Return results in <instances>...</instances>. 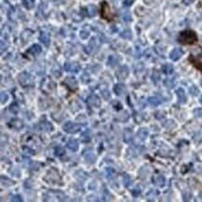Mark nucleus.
<instances>
[{
	"mask_svg": "<svg viewBox=\"0 0 202 202\" xmlns=\"http://www.w3.org/2000/svg\"><path fill=\"white\" fill-rule=\"evenodd\" d=\"M178 39H179V42L184 45H191V44H194L197 40V35L192 30H185L180 34Z\"/></svg>",
	"mask_w": 202,
	"mask_h": 202,
	"instance_id": "obj_1",
	"label": "nucleus"
},
{
	"mask_svg": "<svg viewBox=\"0 0 202 202\" xmlns=\"http://www.w3.org/2000/svg\"><path fill=\"white\" fill-rule=\"evenodd\" d=\"M18 81L19 84L22 87V88H30L33 87L34 84V78L32 76V75L28 72H22L18 75Z\"/></svg>",
	"mask_w": 202,
	"mask_h": 202,
	"instance_id": "obj_2",
	"label": "nucleus"
},
{
	"mask_svg": "<svg viewBox=\"0 0 202 202\" xmlns=\"http://www.w3.org/2000/svg\"><path fill=\"white\" fill-rule=\"evenodd\" d=\"M44 181L47 184H62L60 174L58 171H56L55 169H50V171H48L47 174L44 177Z\"/></svg>",
	"mask_w": 202,
	"mask_h": 202,
	"instance_id": "obj_3",
	"label": "nucleus"
},
{
	"mask_svg": "<svg viewBox=\"0 0 202 202\" xmlns=\"http://www.w3.org/2000/svg\"><path fill=\"white\" fill-rule=\"evenodd\" d=\"M40 86H41V87H40L41 91H44L46 94H49L50 92L53 91L55 90V88H56L55 82L53 81V80L50 79L49 77L44 78L41 81V83H40Z\"/></svg>",
	"mask_w": 202,
	"mask_h": 202,
	"instance_id": "obj_4",
	"label": "nucleus"
},
{
	"mask_svg": "<svg viewBox=\"0 0 202 202\" xmlns=\"http://www.w3.org/2000/svg\"><path fill=\"white\" fill-rule=\"evenodd\" d=\"M63 129L65 132L74 134V133H76L81 130V126H80L78 123H75V122H72V121H67L66 123H64Z\"/></svg>",
	"mask_w": 202,
	"mask_h": 202,
	"instance_id": "obj_5",
	"label": "nucleus"
},
{
	"mask_svg": "<svg viewBox=\"0 0 202 202\" xmlns=\"http://www.w3.org/2000/svg\"><path fill=\"white\" fill-rule=\"evenodd\" d=\"M189 61L196 69L202 71V50L197 54H191L189 56Z\"/></svg>",
	"mask_w": 202,
	"mask_h": 202,
	"instance_id": "obj_6",
	"label": "nucleus"
},
{
	"mask_svg": "<svg viewBox=\"0 0 202 202\" xmlns=\"http://www.w3.org/2000/svg\"><path fill=\"white\" fill-rule=\"evenodd\" d=\"M130 75V69L127 65H123L119 67L115 71V76L118 80H125Z\"/></svg>",
	"mask_w": 202,
	"mask_h": 202,
	"instance_id": "obj_7",
	"label": "nucleus"
},
{
	"mask_svg": "<svg viewBox=\"0 0 202 202\" xmlns=\"http://www.w3.org/2000/svg\"><path fill=\"white\" fill-rule=\"evenodd\" d=\"M63 84L65 85V87H67V88H68L70 91H76L77 88H78L77 81H76L75 77H74V76H67V77L63 80Z\"/></svg>",
	"mask_w": 202,
	"mask_h": 202,
	"instance_id": "obj_8",
	"label": "nucleus"
},
{
	"mask_svg": "<svg viewBox=\"0 0 202 202\" xmlns=\"http://www.w3.org/2000/svg\"><path fill=\"white\" fill-rule=\"evenodd\" d=\"M64 70L69 73H78L81 69L80 64L76 62H72V63H64Z\"/></svg>",
	"mask_w": 202,
	"mask_h": 202,
	"instance_id": "obj_9",
	"label": "nucleus"
},
{
	"mask_svg": "<svg viewBox=\"0 0 202 202\" xmlns=\"http://www.w3.org/2000/svg\"><path fill=\"white\" fill-rule=\"evenodd\" d=\"M87 103L91 107H94V108H99L101 106V99L96 95V94H92L91 95L88 99H87Z\"/></svg>",
	"mask_w": 202,
	"mask_h": 202,
	"instance_id": "obj_10",
	"label": "nucleus"
},
{
	"mask_svg": "<svg viewBox=\"0 0 202 202\" xmlns=\"http://www.w3.org/2000/svg\"><path fill=\"white\" fill-rule=\"evenodd\" d=\"M23 126H24V124L22 122V120H21L19 118H13L9 123V127L10 129L15 130V131H21L23 128Z\"/></svg>",
	"mask_w": 202,
	"mask_h": 202,
	"instance_id": "obj_11",
	"label": "nucleus"
},
{
	"mask_svg": "<svg viewBox=\"0 0 202 202\" xmlns=\"http://www.w3.org/2000/svg\"><path fill=\"white\" fill-rule=\"evenodd\" d=\"M102 17L105 20H108V21H111L112 20V15H111V12H110V8L108 6V4L103 1L102 3Z\"/></svg>",
	"mask_w": 202,
	"mask_h": 202,
	"instance_id": "obj_12",
	"label": "nucleus"
},
{
	"mask_svg": "<svg viewBox=\"0 0 202 202\" xmlns=\"http://www.w3.org/2000/svg\"><path fill=\"white\" fill-rule=\"evenodd\" d=\"M127 88L124 84H115L114 86V92L117 96H123L127 93Z\"/></svg>",
	"mask_w": 202,
	"mask_h": 202,
	"instance_id": "obj_13",
	"label": "nucleus"
},
{
	"mask_svg": "<svg viewBox=\"0 0 202 202\" xmlns=\"http://www.w3.org/2000/svg\"><path fill=\"white\" fill-rule=\"evenodd\" d=\"M153 183L157 187H163L166 184V179L163 175L156 174L153 177Z\"/></svg>",
	"mask_w": 202,
	"mask_h": 202,
	"instance_id": "obj_14",
	"label": "nucleus"
},
{
	"mask_svg": "<svg viewBox=\"0 0 202 202\" xmlns=\"http://www.w3.org/2000/svg\"><path fill=\"white\" fill-rule=\"evenodd\" d=\"M39 41L41 42L44 46L49 47L50 44V36L49 34V33L47 32H41L39 35Z\"/></svg>",
	"mask_w": 202,
	"mask_h": 202,
	"instance_id": "obj_15",
	"label": "nucleus"
},
{
	"mask_svg": "<svg viewBox=\"0 0 202 202\" xmlns=\"http://www.w3.org/2000/svg\"><path fill=\"white\" fill-rule=\"evenodd\" d=\"M37 127L40 131H51L53 130L52 124L47 120H44L43 122H39Z\"/></svg>",
	"mask_w": 202,
	"mask_h": 202,
	"instance_id": "obj_16",
	"label": "nucleus"
},
{
	"mask_svg": "<svg viewBox=\"0 0 202 202\" xmlns=\"http://www.w3.org/2000/svg\"><path fill=\"white\" fill-rule=\"evenodd\" d=\"M183 54H184L183 50L180 48H176V49L172 50V52L170 53V58H171V60L175 62V61H178L183 56Z\"/></svg>",
	"mask_w": 202,
	"mask_h": 202,
	"instance_id": "obj_17",
	"label": "nucleus"
},
{
	"mask_svg": "<svg viewBox=\"0 0 202 202\" xmlns=\"http://www.w3.org/2000/svg\"><path fill=\"white\" fill-rule=\"evenodd\" d=\"M41 51H42V48L40 47L38 44H34V45H33L32 47L29 48V50L26 51V53H28V54H30V55L35 57V56H37L38 54L41 53Z\"/></svg>",
	"mask_w": 202,
	"mask_h": 202,
	"instance_id": "obj_18",
	"label": "nucleus"
},
{
	"mask_svg": "<svg viewBox=\"0 0 202 202\" xmlns=\"http://www.w3.org/2000/svg\"><path fill=\"white\" fill-rule=\"evenodd\" d=\"M176 95H177V98H178V101H179L180 103L184 104V103H186L187 98H186L184 91L182 88H179L178 90H176Z\"/></svg>",
	"mask_w": 202,
	"mask_h": 202,
	"instance_id": "obj_19",
	"label": "nucleus"
},
{
	"mask_svg": "<svg viewBox=\"0 0 202 202\" xmlns=\"http://www.w3.org/2000/svg\"><path fill=\"white\" fill-rule=\"evenodd\" d=\"M96 46H97V40H96L95 37H92V38L91 39V41L89 42L88 46L85 47V51H86L87 53L91 54V53L94 50V49L96 48Z\"/></svg>",
	"mask_w": 202,
	"mask_h": 202,
	"instance_id": "obj_20",
	"label": "nucleus"
},
{
	"mask_svg": "<svg viewBox=\"0 0 202 202\" xmlns=\"http://www.w3.org/2000/svg\"><path fill=\"white\" fill-rule=\"evenodd\" d=\"M164 85L166 88L168 89H173L176 85V76H172V77H167L164 80Z\"/></svg>",
	"mask_w": 202,
	"mask_h": 202,
	"instance_id": "obj_21",
	"label": "nucleus"
},
{
	"mask_svg": "<svg viewBox=\"0 0 202 202\" xmlns=\"http://www.w3.org/2000/svg\"><path fill=\"white\" fill-rule=\"evenodd\" d=\"M66 146L69 150H71L72 152H75L77 151L78 149V142L75 139H70L67 143H66Z\"/></svg>",
	"mask_w": 202,
	"mask_h": 202,
	"instance_id": "obj_22",
	"label": "nucleus"
},
{
	"mask_svg": "<svg viewBox=\"0 0 202 202\" xmlns=\"http://www.w3.org/2000/svg\"><path fill=\"white\" fill-rule=\"evenodd\" d=\"M162 126H163L166 130L172 131V130H173V129L176 128V123L174 122V120H172V119H167V120H165L164 122L162 123Z\"/></svg>",
	"mask_w": 202,
	"mask_h": 202,
	"instance_id": "obj_23",
	"label": "nucleus"
},
{
	"mask_svg": "<svg viewBox=\"0 0 202 202\" xmlns=\"http://www.w3.org/2000/svg\"><path fill=\"white\" fill-rule=\"evenodd\" d=\"M84 156H85V159H86V162H88V163L93 164V163L96 162V156L91 151L88 152L87 154L84 153Z\"/></svg>",
	"mask_w": 202,
	"mask_h": 202,
	"instance_id": "obj_24",
	"label": "nucleus"
},
{
	"mask_svg": "<svg viewBox=\"0 0 202 202\" xmlns=\"http://www.w3.org/2000/svg\"><path fill=\"white\" fill-rule=\"evenodd\" d=\"M148 130L146 128H141L138 130L137 131V137L141 140V141H144L147 136H148Z\"/></svg>",
	"mask_w": 202,
	"mask_h": 202,
	"instance_id": "obj_25",
	"label": "nucleus"
},
{
	"mask_svg": "<svg viewBox=\"0 0 202 202\" xmlns=\"http://www.w3.org/2000/svg\"><path fill=\"white\" fill-rule=\"evenodd\" d=\"M161 70H162V72L165 75H172L174 71V67L171 63H165L162 65V67H161Z\"/></svg>",
	"mask_w": 202,
	"mask_h": 202,
	"instance_id": "obj_26",
	"label": "nucleus"
},
{
	"mask_svg": "<svg viewBox=\"0 0 202 202\" xmlns=\"http://www.w3.org/2000/svg\"><path fill=\"white\" fill-rule=\"evenodd\" d=\"M91 137H92V133H91V130H86L84 132H82L81 134V141L84 142V143H88L91 140Z\"/></svg>",
	"mask_w": 202,
	"mask_h": 202,
	"instance_id": "obj_27",
	"label": "nucleus"
},
{
	"mask_svg": "<svg viewBox=\"0 0 202 202\" xmlns=\"http://www.w3.org/2000/svg\"><path fill=\"white\" fill-rule=\"evenodd\" d=\"M75 177L77 180H79V181H84V180H86V179L88 178V173L82 171V170H79V171L75 172Z\"/></svg>",
	"mask_w": 202,
	"mask_h": 202,
	"instance_id": "obj_28",
	"label": "nucleus"
},
{
	"mask_svg": "<svg viewBox=\"0 0 202 202\" xmlns=\"http://www.w3.org/2000/svg\"><path fill=\"white\" fill-rule=\"evenodd\" d=\"M119 61H120V58H119L118 56L111 55V56H109V58H108L107 64L110 65V66H112V67H114V66H115V65L119 63Z\"/></svg>",
	"mask_w": 202,
	"mask_h": 202,
	"instance_id": "obj_29",
	"label": "nucleus"
},
{
	"mask_svg": "<svg viewBox=\"0 0 202 202\" xmlns=\"http://www.w3.org/2000/svg\"><path fill=\"white\" fill-rule=\"evenodd\" d=\"M147 103L149 105L153 106V107H156L160 104V101L157 97H155V96H151L147 99Z\"/></svg>",
	"mask_w": 202,
	"mask_h": 202,
	"instance_id": "obj_30",
	"label": "nucleus"
},
{
	"mask_svg": "<svg viewBox=\"0 0 202 202\" xmlns=\"http://www.w3.org/2000/svg\"><path fill=\"white\" fill-rule=\"evenodd\" d=\"M121 19L126 22H131V14L129 10H122L121 11Z\"/></svg>",
	"mask_w": 202,
	"mask_h": 202,
	"instance_id": "obj_31",
	"label": "nucleus"
},
{
	"mask_svg": "<svg viewBox=\"0 0 202 202\" xmlns=\"http://www.w3.org/2000/svg\"><path fill=\"white\" fill-rule=\"evenodd\" d=\"M132 184H133V179L131 178V176L129 175V174L124 175V177H123V184H124V186L125 187H130Z\"/></svg>",
	"mask_w": 202,
	"mask_h": 202,
	"instance_id": "obj_32",
	"label": "nucleus"
},
{
	"mask_svg": "<svg viewBox=\"0 0 202 202\" xmlns=\"http://www.w3.org/2000/svg\"><path fill=\"white\" fill-rule=\"evenodd\" d=\"M120 36L124 39H131L132 38V33L130 29H125L120 33Z\"/></svg>",
	"mask_w": 202,
	"mask_h": 202,
	"instance_id": "obj_33",
	"label": "nucleus"
},
{
	"mask_svg": "<svg viewBox=\"0 0 202 202\" xmlns=\"http://www.w3.org/2000/svg\"><path fill=\"white\" fill-rule=\"evenodd\" d=\"M87 13L89 15V17H94L97 14V9L94 5H90L87 8Z\"/></svg>",
	"mask_w": 202,
	"mask_h": 202,
	"instance_id": "obj_34",
	"label": "nucleus"
},
{
	"mask_svg": "<svg viewBox=\"0 0 202 202\" xmlns=\"http://www.w3.org/2000/svg\"><path fill=\"white\" fill-rule=\"evenodd\" d=\"M1 183H2V185H5V186H11L15 184L14 181H12L11 179L8 177H4V176H1Z\"/></svg>",
	"mask_w": 202,
	"mask_h": 202,
	"instance_id": "obj_35",
	"label": "nucleus"
},
{
	"mask_svg": "<svg viewBox=\"0 0 202 202\" xmlns=\"http://www.w3.org/2000/svg\"><path fill=\"white\" fill-rule=\"evenodd\" d=\"M156 195H157V192H156V190L150 189V190L147 192V194H146V198H147V200H149V201H154L155 198H156Z\"/></svg>",
	"mask_w": 202,
	"mask_h": 202,
	"instance_id": "obj_36",
	"label": "nucleus"
},
{
	"mask_svg": "<svg viewBox=\"0 0 202 202\" xmlns=\"http://www.w3.org/2000/svg\"><path fill=\"white\" fill-rule=\"evenodd\" d=\"M22 5L27 10H32L34 7V0H22Z\"/></svg>",
	"mask_w": 202,
	"mask_h": 202,
	"instance_id": "obj_37",
	"label": "nucleus"
},
{
	"mask_svg": "<svg viewBox=\"0 0 202 202\" xmlns=\"http://www.w3.org/2000/svg\"><path fill=\"white\" fill-rule=\"evenodd\" d=\"M55 155L57 156H64L65 155V149H64V147L63 146H62V145H58L56 148H55Z\"/></svg>",
	"mask_w": 202,
	"mask_h": 202,
	"instance_id": "obj_38",
	"label": "nucleus"
},
{
	"mask_svg": "<svg viewBox=\"0 0 202 202\" xmlns=\"http://www.w3.org/2000/svg\"><path fill=\"white\" fill-rule=\"evenodd\" d=\"M22 153L24 155H26V156H33V155H34V151L31 147L26 146V145L22 147Z\"/></svg>",
	"mask_w": 202,
	"mask_h": 202,
	"instance_id": "obj_39",
	"label": "nucleus"
},
{
	"mask_svg": "<svg viewBox=\"0 0 202 202\" xmlns=\"http://www.w3.org/2000/svg\"><path fill=\"white\" fill-rule=\"evenodd\" d=\"M0 98H1V103L4 104V103H6L9 101L10 96H9V94L6 91H1V93H0Z\"/></svg>",
	"mask_w": 202,
	"mask_h": 202,
	"instance_id": "obj_40",
	"label": "nucleus"
},
{
	"mask_svg": "<svg viewBox=\"0 0 202 202\" xmlns=\"http://www.w3.org/2000/svg\"><path fill=\"white\" fill-rule=\"evenodd\" d=\"M189 92H190L191 95L196 96V95H198V93H199V89H198L196 85H192V86L189 88Z\"/></svg>",
	"mask_w": 202,
	"mask_h": 202,
	"instance_id": "obj_41",
	"label": "nucleus"
},
{
	"mask_svg": "<svg viewBox=\"0 0 202 202\" xmlns=\"http://www.w3.org/2000/svg\"><path fill=\"white\" fill-rule=\"evenodd\" d=\"M124 140L127 143H131L132 141V131H126L124 135Z\"/></svg>",
	"mask_w": 202,
	"mask_h": 202,
	"instance_id": "obj_42",
	"label": "nucleus"
},
{
	"mask_svg": "<svg viewBox=\"0 0 202 202\" xmlns=\"http://www.w3.org/2000/svg\"><path fill=\"white\" fill-rule=\"evenodd\" d=\"M115 171L112 167H108L105 169V175L107 178H112L115 175Z\"/></svg>",
	"mask_w": 202,
	"mask_h": 202,
	"instance_id": "obj_43",
	"label": "nucleus"
},
{
	"mask_svg": "<svg viewBox=\"0 0 202 202\" xmlns=\"http://www.w3.org/2000/svg\"><path fill=\"white\" fill-rule=\"evenodd\" d=\"M19 105L17 103H13L10 105V111L12 113V114H17L19 112Z\"/></svg>",
	"mask_w": 202,
	"mask_h": 202,
	"instance_id": "obj_44",
	"label": "nucleus"
},
{
	"mask_svg": "<svg viewBox=\"0 0 202 202\" xmlns=\"http://www.w3.org/2000/svg\"><path fill=\"white\" fill-rule=\"evenodd\" d=\"M79 35H80V37H81L82 39H87L90 36V31L86 30V29H83V30L80 31Z\"/></svg>",
	"mask_w": 202,
	"mask_h": 202,
	"instance_id": "obj_45",
	"label": "nucleus"
},
{
	"mask_svg": "<svg viewBox=\"0 0 202 202\" xmlns=\"http://www.w3.org/2000/svg\"><path fill=\"white\" fill-rule=\"evenodd\" d=\"M193 115L196 117H202V107H196L193 110Z\"/></svg>",
	"mask_w": 202,
	"mask_h": 202,
	"instance_id": "obj_46",
	"label": "nucleus"
},
{
	"mask_svg": "<svg viewBox=\"0 0 202 202\" xmlns=\"http://www.w3.org/2000/svg\"><path fill=\"white\" fill-rule=\"evenodd\" d=\"M10 201H13V202H22V201H23V198H22V196L20 194H17V195L12 196V197L10 198Z\"/></svg>",
	"mask_w": 202,
	"mask_h": 202,
	"instance_id": "obj_47",
	"label": "nucleus"
},
{
	"mask_svg": "<svg viewBox=\"0 0 202 202\" xmlns=\"http://www.w3.org/2000/svg\"><path fill=\"white\" fill-rule=\"evenodd\" d=\"M159 79H160V75H159V73H158L157 71H154V73H153V75H152V80H153V82H154V83H156Z\"/></svg>",
	"mask_w": 202,
	"mask_h": 202,
	"instance_id": "obj_48",
	"label": "nucleus"
},
{
	"mask_svg": "<svg viewBox=\"0 0 202 202\" xmlns=\"http://www.w3.org/2000/svg\"><path fill=\"white\" fill-rule=\"evenodd\" d=\"M102 95H103V97L104 100H109L110 97H111V94H110L109 91H107V90L102 91Z\"/></svg>",
	"mask_w": 202,
	"mask_h": 202,
	"instance_id": "obj_49",
	"label": "nucleus"
},
{
	"mask_svg": "<svg viewBox=\"0 0 202 202\" xmlns=\"http://www.w3.org/2000/svg\"><path fill=\"white\" fill-rule=\"evenodd\" d=\"M140 194H141V190L138 189V188H135V189H132V190H131V195L133 196V197L139 196Z\"/></svg>",
	"mask_w": 202,
	"mask_h": 202,
	"instance_id": "obj_50",
	"label": "nucleus"
},
{
	"mask_svg": "<svg viewBox=\"0 0 202 202\" xmlns=\"http://www.w3.org/2000/svg\"><path fill=\"white\" fill-rule=\"evenodd\" d=\"M133 1H134V0H124L123 5L125 7H130V6H131L133 4Z\"/></svg>",
	"mask_w": 202,
	"mask_h": 202,
	"instance_id": "obj_51",
	"label": "nucleus"
},
{
	"mask_svg": "<svg viewBox=\"0 0 202 202\" xmlns=\"http://www.w3.org/2000/svg\"><path fill=\"white\" fill-rule=\"evenodd\" d=\"M112 105H113V107H114L115 109H116V106H118L120 109L122 108V105H121V103H120L118 101H114V102L112 103Z\"/></svg>",
	"mask_w": 202,
	"mask_h": 202,
	"instance_id": "obj_52",
	"label": "nucleus"
},
{
	"mask_svg": "<svg viewBox=\"0 0 202 202\" xmlns=\"http://www.w3.org/2000/svg\"><path fill=\"white\" fill-rule=\"evenodd\" d=\"M183 196H184V200L188 201V200L190 199V197L192 196V195H191L190 192H187L186 194H183Z\"/></svg>",
	"mask_w": 202,
	"mask_h": 202,
	"instance_id": "obj_53",
	"label": "nucleus"
},
{
	"mask_svg": "<svg viewBox=\"0 0 202 202\" xmlns=\"http://www.w3.org/2000/svg\"><path fill=\"white\" fill-rule=\"evenodd\" d=\"M141 55H142V51H141L140 48L136 47V51H135V57H136V58H140V57H141Z\"/></svg>",
	"mask_w": 202,
	"mask_h": 202,
	"instance_id": "obj_54",
	"label": "nucleus"
},
{
	"mask_svg": "<svg viewBox=\"0 0 202 202\" xmlns=\"http://www.w3.org/2000/svg\"><path fill=\"white\" fill-rule=\"evenodd\" d=\"M183 2H184L185 5H190V4L193 2V0H183Z\"/></svg>",
	"mask_w": 202,
	"mask_h": 202,
	"instance_id": "obj_55",
	"label": "nucleus"
},
{
	"mask_svg": "<svg viewBox=\"0 0 202 202\" xmlns=\"http://www.w3.org/2000/svg\"><path fill=\"white\" fill-rule=\"evenodd\" d=\"M199 102H200V103H202V94H201L200 97H199Z\"/></svg>",
	"mask_w": 202,
	"mask_h": 202,
	"instance_id": "obj_56",
	"label": "nucleus"
}]
</instances>
